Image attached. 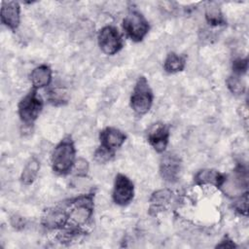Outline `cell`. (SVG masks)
<instances>
[{"label":"cell","mask_w":249,"mask_h":249,"mask_svg":"<svg viewBox=\"0 0 249 249\" xmlns=\"http://www.w3.org/2000/svg\"><path fill=\"white\" fill-rule=\"evenodd\" d=\"M42 100L36 89H32L18 103V116L25 124H32L42 110Z\"/></svg>","instance_id":"obj_3"},{"label":"cell","mask_w":249,"mask_h":249,"mask_svg":"<svg viewBox=\"0 0 249 249\" xmlns=\"http://www.w3.org/2000/svg\"><path fill=\"white\" fill-rule=\"evenodd\" d=\"M123 27L126 35L134 42L141 41L149 30L146 18L137 11H130L124 19Z\"/></svg>","instance_id":"obj_4"},{"label":"cell","mask_w":249,"mask_h":249,"mask_svg":"<svg viewBox=\"0 0 249 249\" xmlns=\"http://www.w3.org/2000/svg\"><path fill=\"white\" fill-rule=\"evenodd\" d=\"M206 18L209 23L214 24V25H218V24H221V22H223L222 15H221L219 9L216 7H211V8L207 9Z\"/></svg>","instance_id":"obj_20"},{"label":"cell","mask_w":249,"mask_h":249,"mask_svg":"<svg viewBox=\"0 0 249 249\" xmlns=\"http://www.w3.org/2000/svg\"><path fill=\"white\" fill-rule=\"evenodd\" d=\"M39 169H40V162L38 161V160L35 158L30 159L22 170V173L20 176L21 182L24 185L32 184L38 175Z\"/></svg>","instance_id":"obj_16"},{"label":"cell","mask_w":249,"mask_h":249,"mask_svg":"<svg viewBox=\"0 0 249 249\" xmlns=\"http://www.w3.org/2000/svg\"><path fill=\"white\" fill-rule=\"evenodd\" d=\"M181 169L180 160L173 154H166L160 161V174L168 182H175L178 179Z\"/></svg>","instance_id":"obj_10"},{"label":"cell","mask_w":249,"mask_h":249,"mask_svg":"<svg viewBox=\"0 0 249 249\" xmlns=\"http://www.w3.org/2000/svg\"><path fill=\"white\" fill-rule=\"evenodd\" d=\"M247 172L244 168L239 167L229 177H225L221 185L224 193L228 196H240L243 189L247 187Z\"/></svg>","instance_id":"obj_8"},{"label":"cell","mask_w":249,"mask_h":249,"mask_svg":"<svg viewBox=\"0 0 249 249\" xmlns=\"http://www.w3.org/2000/svg\"><path fill=\"white\" fill-rule=\"evenodd\" d=\"M164 70L168 73L182 71L185 67V58L175 53H170L164 60Z\"/></svg>","instance_id":"obj_17"},{"label":"cell","mask_w":249,"mask_h":249,"mask_svg":"<svg viewBox=\"0 0 249 249\" xmlns=\"http://www.w3.org/2000/svg\"><path fill=\"white\" fill-rule=\"evenodd\" d=\"M73 169H74L76 175L85 176L89 170V162L85 159L80 158L77 160H75Z\"/></svg>","instance_id":"obj_22"},{"label":"cell","mask_w":249,"mask_h":249,"mask_svg":"<svg viewBox=\"0 0 249 249\" xmlns=\"http://www.w3.org/2000/svg\"><path fill=\"white\" fill-rule=\"evenodd\" d=\"M20 9L18 2H3L1 8V21L12 30H16L19 24Z\"/></svg>","instance_id":"obj_11"},{"label":"cell","mask_w":249,"mask_h":249,"mask_svg":"<svg viewBox=\"0 0 249 249\" xmlns=\"http://www.w3.org/2000/svg\"><path fill=\"white\" fill-rule=\"evenodd\" d=\"M68 220V214L61 208H54L47 212L43 218V223L45 227L51 229H56L63 227Z\"/></svg>","instance_id":"obj_15"},{"label":"cell","mask_w":249,"mask_h":249,"mask_svg":"<svg viewBox=\"0 0 249 249\" xmlns=\"http://www.w3.org/2000/svg\"><path fill=\"white\" fill-rule=\"evenodd\" d=\"M101 146L113 151L123 145L125 139V135L115 127H107L100 132Z\"/></svg>","instance_id":"obj_12"},{"label":"cell","mask_w":249,"mask_h":249,"mask_svg":"<svg viewBox=\"0 0 249 249\" xmlns=\"http://www.w3.org/2000/svg\"><path fill=\"white\" fill-rule=\"evenodd\" d=\"M169 130L161 123L154 124L148 131V140L158 152H162L168 142Z\"/></svg>","instance_id":"obj_9"},{"label":"cell","mask_w":249,"mask_h":249,"mask_svg":"<svg viewBox=\"0 0 249 249\" xmlns=\"http://www.w3.org/2000/svg\"><path fill=\"white\" fill-rule=\"evenodd\" d=\"M247 204H248V197L247 193L241 195V196L238 197V199L234 202V208L241 214L246 215L247 214Z\"/></svg>","instance_id":"obj_23"},{"label":"cell","mask_w":249,"mask_h":249,"mask_svg":"<svg viewBox=\"0 0 249 249\" xmlns=\"http://www.w3.org/2000/svg\"><path fill=\"white\" fill-rule=\"evenodd\" d=\"M195 180L198 185H213L215 187H221L225 180V176L214 169H203L196 175Z\"/></svg>","instance_id":"obj_14"},{"label":"cell","mask_w":249,"mask_h":249,"mask_svg":"<svg viewBox=\"0 0 249 249\" xmlns=\"http://www.w3.org/2000/svg\"><path fill=\"white\" fill-rule=\"evenodd\" d=\"M93 202L91 196H81L76 199L74 206L68 214V220L72 226L77 228L85 226L90 219L92 215Z\"/></svg>","instance_id":"obj_5"},{"label":"cell","mask_w":249,"mask_h":249,"mask_svg":"<svg viewBox=\"0 0 249 249\" xmlns=\"http://www.w3.org/2000/svg\"><path fill=\"white\" fill-rule=\"evenodd\" d=\"M232 68L233 71L235 73V75H240L241 73H244L247 69V59H242V58H238L236 60H234L233 64H232Z\"/></svg>","instance_id":"obj_24"},{"label":"cell","mask_w":249,"mask_h":249,"mask_svg":"<svg viewBox=\"0 0 249 249\" xmlns=\"http://www.w3.org/2000/svg\"><path fill=\"white\" fill-rule=\"evenodd\" d=\"M75 147L69 137L61 140L54 148L52 155V165L53 171L58 174L68 173L75 162Z\"/></svg>","instance_id":"obj_1"},{"label":"cell","mask_w":249,"mask_h":249,"mask_svg":"<svg viewBox=\"0 0 249 249\" xmlns=\"http://www.w3.org/2000/svg\"><path fill=\"white\" fill-rule=\"evenodd\" d=\"M113 156V153L112 151L100 146L94 153V160L97 161V162H100V163H104L108 160H111Z\"/></svg>","instance_id":"obj_21"},{"label":"cell","mask_w":249,"mask_h":249,"mask_svg":"<svg viewBox=\"0 0 249 249\" xmlns=\"http://www.w3.org/2000/svg\"><path fill=\"white\" fill-rule=\"evenodd\" d=\"M171 192L168 190H160L155 193L151 198L154 208L162 209L171 198Z\"/></svg>","instance_id":"obj_18"},{"label":"cell","mask_w":249,"mask_h":249,"mask_svg":"<svg viewBox=\"0 0 249 249\" xmlns=\"http://www.w3.org/2000/svg\"><path fill=\"white\" fill-rule=\"evenodd\" d=\"M134 194V188L132 182L124 175L118 174L114 184L113 190V199L119 205L128 204Z\"/></svg>","instance_id":"obj_7"},{"label":"cell","mask_w":249,"mask_h":249,"mask_svg":"<svg viewBox=\"0 0 249 249\" xmlns=\"http://www.w3.org/2000/svg\"><path fill=\"white\" fill-rule=\"evenodd\" d=\"M153 103V93L144 77L138 79L132 95L130 97V104L133 111L138 115L146 114Z\"/></svg>","instance_id":"obj_2"},{"label":"cell","mask_w":249,"mask_h":249,"mask_svg":"<svg viewBox=\"0 0 249 249\" xmlns=\"http://www.w3.org/2000/svg\"><path fill=\"white\" fill-rule=\"evenodd\" d=\"M98 45L106 54H115L123 47V38L115 26L107 25L98 33Z\"/></svg>","instance_id":"obj_6"},{"label":"cell","mask_w":249,"mask_h":249,"mask_svg":"<svg viewBox=\"0 0 249 249\" xmlns=\"http://www.w3.org/2000/svg\"><path fill=\"white\" fill-rule=\"evenodd\" d=\"M30 80L35 89H41L50 85L52 70L48 65H40L34 68L30 74Z\"/></svg>","instance_id":"obj_13"},{"label":"cell","mask_w":249,"mask_h":249,"mask_svg":"<svg viewBox=\"0 0 249 249\" xmlns=\"http://www.w3.org/2000/svg\"><path fill=\"white\" fill-rule=\"evenodd\" d=\"M227 85L230 90L234 94H242L245 89V86L238 75L231 76L227 80Z\"/></svg>","instance_id":"obj_19"}]
</instances>
